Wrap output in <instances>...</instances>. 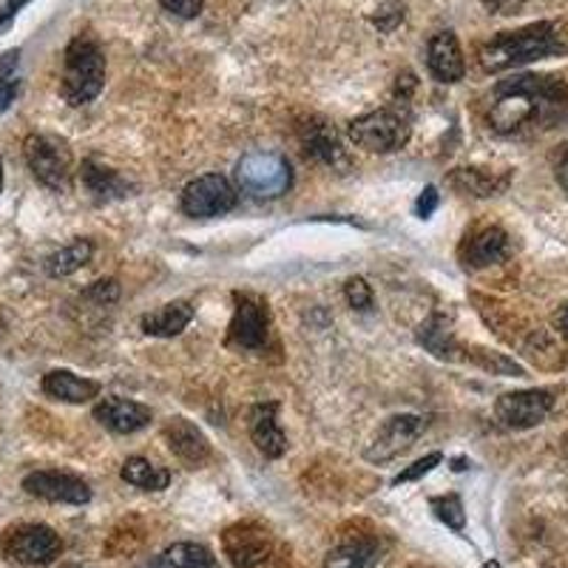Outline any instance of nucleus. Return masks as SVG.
<instances>
[{
  "label": "nucleus",
  "instance_id": "nucleus-1",
  "mask_svg": "<svg viewBox=\"0 0 568 568\" xmlns=\"http://www.w3.org/2000/svg\"><path fill=\"white\" fill-rule=\"evenodd\" d=\"M568 117V83L552 74H518L500 80L492 92V131L511 137L523 131H552Z\"/></svg>",
  "mask_w": 568,
  "mask_h": 568
},
{
  "label": "nucleus",
  "instance_id": "nucleus-2",
  "mask_svg": "<svg viewBox=\"0 0 568 568\" xmlns=\"http://www.w3.org/2000/svg\"><path fill=\"white\" fill-rule=\"evenodd\" d=\"M566 35L560 32L557 23L540 21L529 23L518 32H504V35H495L490 44H483L481 55V69L490 74L509 72V69H518V65L534 63V60L552 58V55H560L566 51Z\"/></svg>",
  "mask_w": 568,
  "mask_h": 568
},
{
  "label": "nucleus",
  "instance_id": "nucleus-3",
  "mask_svg": "<svg viewBox=\"0 0 568 568\" xmlns=\"http://www.w3.org/2000/svg\"><path fill=\"white\" fill-rule=\"evenodd\" d=\"M106 86V55L100 44L88 35L74 37L63 60V83L60 94L69 106L80 108L92 102Z\"/></svg>",
  "mask_w": 568,
  "mask_h": 568
},
{
  "label": "nucleus",
  "instance_id": "nucleus-4",
  "mask_svg": "<svg viewBox=\"0 0 568 568\" xmlns=\"http://www.w3.org/2000/svg\"><path fill=\"white\" fill-rule=\"evenodd\" d=\"M350 140L359 148L373 154H392L401 152L403 145L412 137V117L410 108L396 102V106L378 108L364 117H355L350 129H347Z\"/></svg>",
  "mask_w": 568,
  "mask_h": 568
},
{
  "label": "nucleus",
  "instance_id": "nucleus-5",
  "mask_svg": "<svg viewBox=\"0 0 568 568\" xmlns=\"http://www.w3.org/2000/svg\"><path fill=\"white\" fill-rule=\"evenodd\" d=\"M237 185L251 200H279L293 185V171L281 154L253 152L239 159Z\"/></svg>",
  "mask_w": 568,
  "mask_h": 568
},
{
  "label": "nucleus",
  "instance_id": "nucleus-6",
  "mask_svg": "<svg viewBox=\"0 0 568 568\" xmlns=\"http://www.w3.org/2000/svg\"><path fill=\"white\" fill-rule=\"evenodd\" d=\"M23 157L29 162L35 180L49 191H65L72 182V152L60 137L29 134L23 143Z\"/></svg>",
  "mask_w": 568,
  "mask_h": 568
},
{
  "label": "nucleus",
  "instance_id": "nucleus-7",
  "mask_svg": "<svg viewBox=\"0 0 568 568\" xmlns=\"http://www.w3.org/2000/svg\"><path fill=\"white\" fill-rule=\"evenodd\" d=\"M0 548L9 560L21 563V566H49L63 552V540L44 523H21L3 534Z\"/></svg>",
  "mask_w": 568,
  "mask_h": 568
},
{
  "label": "nucleus",
  "instance_id": "nucleus-8",
  "mask_svg": "<svg viewBox=\"0 0 568 568\" xmlns=\"http://www.w3.org/2000/svg\"><path fill=\"white\" fill-rule=\"evenodd\" d=\"M239 194L231 182L225 180L222 173H205L196 177L194 182H188L182 188L180 205L188 216L194 219H210V216L231 214L237 208Z\"/></svg>",
  "mask_w": 568,
  "mask_h": 568
},
{
  "label": "nucleus",
  "instance_id": "nucleus-9",
  "mask_svg": "<svg viewBox=\"0 0 568 568\" xmlns=\"http://www.w3.org/2000/svg\"><path fill=\"white\" fill-rule=\"evenodd\" d=\"M233 318L228 327V345L237 350H262L270 333V313L259 295L233 293Z\"/></svg>",
  "mask_w": 568,
  "mask_h": 568
},
{
  "label": "nucleus",
  "instance_id": "nucleus-10",
  "mask_svg": "<svg viewBox=\"0 0 568 568\" xmlns=\"http://www.w3.org/2000/svg\"><path fill=\"white\" fill-rule=\"evenodd\" d=\"M222 552L233 568H259L270 560L274 537L259 523H233L222 534Z\"/></svg>",
  "mask_w": 568,
  "mask_h": 568
},
{
  "label": "nucleus",
  "instance_id": "nucleus-11",
  "mask_svg": "<svg viewBox=\"0 0 568 568\" xmlns=\"http://www.w3.org/2000/svg\"><path fill=\"white\" fill-rule=\"evenodd\" d=\"M426 430V421L421 415H392L382 424V430L375 432L373 444L364 449V461L370 463H389L396 461L398 455H403L418 440V435Z\"/></svg>",
  "mask_w": 568,
  "mask_h": 568
},
{
  "label": "nucleus",
  "instance_id": "nucleus-12",
  "mask_svg": "<svg viewBox=\"0 0 568 568\" xmlns=\"http://www.w3.org/2000/svg\"><path fill=\"white\" fill-rule=\"evenodd\" d=\"M552 410L554 396L548 389H520V392H506L495 401L497 421L509 430H532L543 424Z\"/></svg>",
  "mask_w": 568,
  "mask_h": 568
},
{
  "label": "nucleus",
  "instance_id": "nucleus-13",
  "mask_svg": "<svg viewBox=\"0 0 568 568\" xmlns=\"http://www.w3.org/2000/svg\"><path fill=\"white\" fill-rule=\"evenodd\" d=\"M23 490L32 497L49 500V504L83 506L92 500V486L83 478L69 475V472H55V469H40L23 478Z\"/></svg>",
  "mask_w": 568,
  "mask_h": 568
},
{
  "label": "nucleus",
  "instance_id": "nucleus-14",
  "mask_svg": "<svg viewBox=\"0 0 568 568\" xmlns=\"http://www.w3.org/2000/svg\"><path fill=\"white\" fill-rule=\"evenodd\" d=\"M302 145L307 157L318 159L336 173H347L353 168V157L338 137V131L324 120H310L307 125H302Z\"/></svg>",
  "mask_w": 568,
  "mask_h": 568
},
{
  "label": "nucleus",
  "instance_id": "nucleus-15",
  "mask_svg": "<svg viewBox=\"0 0 568 568\" xmlns=\"http://www.w3.org/2000/svg\"><path fill=\"white\" fill-rule=\"evenodd\" d=\"M247 432L265 458H281L288 452V438L279 426V401H259L253 403L247 412Z\"/></svg>",
  "mask_w": 568,
  "mask_h": 568
},
{
  "label": "nucleus",
  "instance_id": "nucleus-16",
  "mask_svg": "<svg viewBox=\"0 0 568 568\" xmlns=\"http://www.w3.org/2000/svg\"><path fill=\"white\" fill-rule=\"evenodd\" d=\"M162 432H166L168 449H171L185 467L200 469L210 461V440L205 438V432L196 424H191L188 418H171Z\"/></svg>",
  "mask_w": 568,
  "mask_h": 568
},
{
  "label": "nucleus",
  "instance_id": "nucleus-17",
  "mask_svg": "<svg viewBox=\"0 0 568 568\" xmlns=\"http://www.w3.org/2000/svg\"><path fill=\"white\" fill-rule=\"evenodd\" d=\"M94 418L100 421L106 430L117 432V435H131L152 424V410L140 401H129V398H102L94 407Z\"/></svg>",
  "mask_w": 568,
  "mask_h": 568
},
{
  "label": "nucleus",
  "instance_id": "nucleus-18",
  "mask_svg": "<svg viewBox=\"0 0 568 568\" xmlns=\"http://www.w3.org/2000/svg\"><path fill=\"white\" fill-rule=\"evenodd\" d=\"M426 65H430L432 77L438 83H458L467 74V63H463V51L455 32H438L430 40L426 49Z\"/></svg>",
  "mask_w": 568,
  "mask_h": 568
},
{
  "label": "nucleus",
  "instance_id": "nucleus-19",
  "mask_svg": "<svg viewBox=\"0 0 568 568\" xmlns=\"http://www.w3.org/2000/svg\"><path fill=\"white\" fill-rule=\"evenodd\" d=\"M80 182H83L86 194L92 196L94 202L123 200L131 191V182L125 180L123 173L114 171V168L100 166L97 159H83V166H80Z\"/></svg>",
  "mask_w": 568,
  "mask_h": 568
},
{
  "label": "nucleus",
  "instance_id": "nucleus-20",
  "mask_svg": "<svg viewBox=\"0 0 568 568\" xmlns=\"http://www.w3.org/2000/svg\"><path fill=\"white\" fill-rule=\"evenodd\" d=\"M194 316L196 307L191 302H168L159 310H154V313H145V316L140 318V327H143L145 336L173 338L180 336L188 324L194 322Z\"/></svg>",
  "mask_w": 568,
  "mask_h": 568
},
{
  "label": "nucleus",
  "instance_id": "nucleus-21",
  "mask_svg": "<svg viewBox=\"0 0 568 568\" xmlns=\"http://www.w3.org/2000/svg\"><path fill=\"white\" fill-rule=\"evenodd\" d=\"M44 392L55 401L63 403H86L92 398L100 396V382H92V378H80V375L69 373V370H51L44 375Z\"/></svg>",
  "mask_w": 568,
  "mask_h": 568
},
{
  "label": "nucleus",
  "instance_id": "nucleus-22",
  "mask_svg": "<svg viewBox=\"0 0 568 568\" xmlns=\"http://www.w3.org/2000/svg\"><path fill=\"white\" fill-rule=\"evenodd\" d=\"M511 245L504 228H486L478 233L467 245V265L469 267H490L497 262L509 259Z\"/></svg>",
  "mask_w": 568,
  "mask_h": 568
},
{
  "label": "nucleus",
  "instance_id": "nucleus-23",
  "mask_svg": "<svg viewBox=\"0 0 568 568\" xmlns=\"http://www.w3.org/2000/svg\"><path fill=\"white\" fill-rule=\"evenodd\" d=\"M324 568H382V548L373 540H347L324 557Z\"/></svg>",
  "mask_w": 568,
  "mask_h": 568
},
{
  "label": "nucleus",
  "instance_id": "nucleus-24",
  "mask_svg": "<svg viewBox=\"0 0 568 568\" xmlns=\"http://www.w3.org/2000/svg\"><path fill=\"white\" fill-rule=\"evenodd\" d=\"M449 182H452V188H458L461 194L486 200V196L504 194L506 188H509V173L497 177V173L483 171V168H455Z\"/></svg>",
  "mask_w": 568,
  "mask_h": 568
},
{
  "label": "nucleus",
  "instance_id": "nucleus-25",
  "mask_svg": "<svg viewBox=\"0 0 568 568\" xmlns=\"http://www.w3.org/2000/svg\"><path fill=\"white\" fill-rule=\"evenodd\" d=\"M143 568H219L214 554L200 543H173Z\"/></svg>",
  "mask_w": 568,
  "mask_h": 568
},
{
  "label": "nucleus",
  "instance_id": "nucleus-26",
  "mask_svg": "<svg viewBox=\"0 0 568 568\" xmlns=\"http://www.w3.org/2000/svg\"><path fill=\"white\" fill-rule=\"evenodd\" d=\"M418 345L424 347L426 353H432L435 359L452 361L458 353V345H455V336L446 324L444 313H432L421 327H418Z\"/></svg>",
  "mask_w": 568,
  "mask_h": 568
},
{
  "label": "nucleus",
  "instance_id": "nucleus-27",
  "mask_svg": "<svg viewBox=\"0 0 568 568\" xmlns=\"http://www.w3.org/2000/svg\"><path fill=\"white\" fill-rule=\"evenodd\" d=\"M94 256V245L88 239H74L72 245L60 247L46 259V274L51 279H65V276L77 274L80 267H86Z\"/></svg>",
  "mask_w": 568,
  "mask_h": 568
},
{
  "label": "nucleus",
  "instance_id": "nucleus-28",
  "mask_svg": "<svg viewBox=\"0 0 568 568\" xmlns=\"http://www.w3.org/2000/svg\"><path fill=\"white\" fill-rule=\"evenodd\" d=\"M120 478H123L129 486H137L143 492H162L168 490L171 483V472L157 463H152L148 458H129L120 469Z\"/></svg>",
  "mask_w": 568,
  "mask_h": 568
},
{
  "label": "nucleus",
  "instance_id": "nucleus-29",
  "mask_svg": "<svg viewBox=\"0 0 568 568\" xmlns=\"http://www.w3.org/2000/svg\"><path fill=\"white\" fill-rule=\"evenodd\" d=\"M435 518L444 525H449L452 532H463L467 529V511H463V500L458 495H440L430 500Z\"/></svg>",
  "mask_w": 568,
  "mask_h": 568
},
{
  "label": "nucleus",
  "instance_id": "nucleus-30",
  "mask_svg": "<svg viewBox=\"0 0 568 568\" xmlns=\"http://www.w3.org/2000/svg\"><path fill=\"white\" fill-rule=\"evenodd\" d=\"M345 299H347V304H350V307L361 310V313L373 307V290H370L367 279H361V276H353V279H347Z\"/></svg>",
  "mask_w": 568,
  "mask_h": 568
},
{
  "label": "nucleus",
  "instance_id": "nucleus-31",
  "mask_svg": "<svg viewBox=\"0 0 568 568\" xmlns=\"http://www.w3.org/2000/svg\"><path fill=\"white\" fill-rule=\"evenodd\" d=\"M440 461H444V455H440V452H430V455H424V458H418V461L412 463L410 469H403L401 475H398L396 481H392V483H396V486H401V483L421 481V478H424V475H430L432 469L438 467Z\"/></svg>",
  "mask_w": 568,
  "mask_h": 568
},
{
  "label": "nucleus",
  "instance_id": "nucleus-32",
  "mask_svg": "<svg viewBox=\"0 0 568 568\" xmlns=\"http://www.w3.org/2000/svg\"><path fill=\"white\" fill-rule=\"evenodd\" d=\"M373 23H375V29L384 32V35L396 32L398 26L403 23V7L401 3H384V7L375 9Z\"/></svg>",
  "mask_w": 568,
  "mask_h": 568
},
{
  "label": "nucleus",
  "instance_id": "nucleus-33",
  "mask_svg": "<svg viewBox=\"0 0 568 568\" xmlns=\"http://www.w3.org/2000/svg\"><path fill=\"white\" fill-rule=\"evenodd\" d=\"M86 299H94L97 304H114L120 299V285L114 279H102V281H94L92 288L86 290Z\"/></svg>",
  "mask_w": 568,
  "mask_h": 568
},
{
  "label": "nucleus",
  "instance_id": "nucleus-34",
  "mask_svg": "<svg viewBox=\"0 0 568 568\" xmlns=\"http://www.w3.org/2000/svg\"><path fill=\"white\" fill-rule=\"evenodd\" d=\"M159 3H162L166 12L185 17V21H191V17H196L202 12V0H159Z\"/></svg>",
  "mask_w": 568,
  "mask_h": 568
},
{
  "label": "nucleus",
  "instance_id": "nucleus-35",
  "mask_svg": "<svg viewBox=\"0 0 568 568\" xmlns=\"http://www.w3.org/2000/svg\"><path fill=\"white\" fill-rule=\"evenodd\" d=\"M438 202H440L438 188L426 185L424 191H421V196H418V202H415V214L421 216V219H430V216L438 210Z\"/></svg>",
  "mask_w": 568,
  "mask_h": 568
},
{
  "label": "nucleus",
  "instance_id": "nucleus-36",
  "mask_svg": "<svg viewBox=\"0 0 568 568\" xmlns=\"http://www.w3.org/2000/svg\"><path fill=\"white\" fill-rule=\"evenodd\" d=\"M17 92H21V80H17V74H12V77H0V114L15 102Z\"/></svg>",
  "mask_w": 568,
  "mask_h": 568
},
{
  "label": "nucleus",
  "instance_id": "nucleus-37",
  "mask_svg": "<svg viewBox=\"0 0 568 568\" xmlns=\"http://www.w3.org/2000/svg\"><path fill=\"white\" fill-rule=\"evenodd\" d=\"M418 88V80L412 72H401L396 80V102H401V106H407V100H410V94Z\"/></svg>",
  "mask_w": 568,
  "mask_h": 568
},
{
  "label": "nucleus",
  "instance_id": "nucleus-38",
  "mask_svg": "<svg viewBox=\"0 0 568 568\" xmlns=\"http://www.w3.org/2000/svg\"><path fill=\"white\" fill-rule=\"evenodd\" d=\"M554 177L568 191V143L560 145V152L554 154Z\"/></svg>",
  "mask_w": 568,
  "mask_h": 568
},
{
  "label": "nucleus",
  "instance_id": "nucleus-39",
  "mask_svg": "<svg viewBox=\"0 0 568 568\" xmlns=\"http://www.w3.org/2000/svg\"><path fill=\"white\" fill-rule=\"evenodd\" d=\"M32 0H7V3H3V9H0V32L7 29L9 23L15 21V15L17 12H21L23 7H29Z\"/></svg>",
  "mask_w": 568,
  "mask_h": 568
},
{
  "label": "nucleus",
  "instance_id": "nucleus-40",
  "mask_svg": "<svg viewBox=\"0 0 568 568\" xmlns=\"http://www.w3.org/2000/svg\"><path fill=\"white\" fill-rule=\"evenodd\" d=\"M481 3L490 12H497V15H515L523 7V0H481Z\"/></svg>",
  "mask_w": 568,
  "mask_h": 568
},
{
  "label": "nucleus",
  "instance_id": "nucleus-41",
  "mask_svg": "<svg viewBox=\"0 0 568 568\" xmlns=\"http://www.w3.org/2000/svg\"><path fill=\"white\" fill-rule=\"evenodd\" d=\"M552 327L557 330V336L563 338L568 345V302L560 304V307L554 310V316H552Z\"/></svg>",
  "mask_w": 568,
  "mask_h": 568
},
{
  "label": "nucleus",
  "instance_id": "nucleus-42",
  "mask_svg": "<svg viewBox=\"0 0 568 568\" xmlns=\"http://www.w3.org/2000/svg\"><path fill=\"white\" fill-rule=\"evenodd\" d=\"M17 58H21V51L17 49H9L0 55V77H12V74H15Z\"/></svg>",
  "mask_w": 568,
  "mask_h": 568
},
{
  "label": "nucleus",
  "instance_id": "nucleus-43",
  "mask_svg": "<svg viewBox=\"0 0 568 568\" xmlns=\"http://www.w3.org/2000/svg\"><path fill=\"white\" fill-rule=\"evenodd\" d=\"M452 469H455V472H463V469H467V461H463V458H458Z\"/></svg>",
  "mask_w": 568,
  "mask_h": 568
},
{
  "label": "nucleus",
  "instance_id": "nucleus-44",
  "mask_svg": "<svg viewBox=\"0 0 568 568\" xmlns=\"http://www.w3.org/2000/svg\"><path fill=\"white\" fill-rule=\"evenodd\" d=\"M483 568H500V563H497V560H490V563H483Z\"/></svg>",
  "mask_w": 568,
  "mask_h": 568
},
{
  "label": "nucleus",
  "instance_id": "nucleus-45",
  "mask_svg": "<svg viewBox=\"0 0 568 568\" xmlns=\"http://www.w3.org/2000/svg\"><path fill=\"white\" fill-rule=\"evenodd\" d=\"M0 191H3V166H0Z\"/></svg>",
  "mask_w": 568,
  "mask_h": 568
},
{
  "label": "nucleus",
  "instance_id": "nucleus-46",
  "mask_svg": "<svg viewBox=\"0 0 568 568\" xmlns=\"http://www.w3.org/2000/svg\"><path fill=\"white\" fill-rule=\"evenodd\" d=\"M412 568H430V566H412Z\"/></svg>",
  "mask_w": 568,
  "mask_h": 568
}]
</instances>
